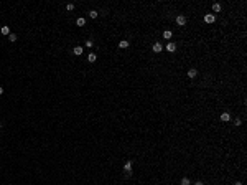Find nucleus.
Wrapping results in <instances>:
<instances>
[{"mask_svg": "<svg viewBox=\"0 0 247 185\" xmlns=\"http://www.w3.org/2000/svg\"><path fill=\"white\" fill-rule=\"evenodd\" d=\"M204 22H206V23H214L216 22V15L214 13H206V15H204Z\"/></svg>", "mask_w": 247, "mask_h": 185, "instance_id": "obj_1", "label": "nucleus"}, {"mask_svg": "<svg viewBox=\"0 0 247 185\" xmlns=\"http://www.w3.org/2000/svg\"><path fill=\"white\" fill-rule=\"evenodd\" d=\"M176 23L180 25V27L186 25V17H184V15H178V17H176Z\"/></svg>", "mask_w": 247, "mask_h": 185, "instance_id": "obj_2", "label": "nucleus"}, {"mask_svg": "<svg viewBox=\"0 0 247 185\" xmlns=\"http://www.w3.org/2000/svg\"><path fill=\"white\" fill-rule=\"evenodd\" d=\"M166 51H170V53H175V51H176V45L170 41V43L166 45Z\"/></svg>", "mask_w": 247, "mask_h": 185, "instance_id": "obj_3", "label": "nucleus"}, {"mask_svg": "<svg viewBox=\"0 0 247 185\" xmlns=\"http://www.w3.org/2000/svg\"><path fill=\"white\" fill-rule=\"evenodd\" d=\"M198 76V70H194V68H191V70L188 71V78H191V79H194Z\"/></svg>", "mask_w": 247, "mask_h": 185, "instance_id": "obj_4", "label": "nucleus"}, {"mask_svg": "<svg viewBox=\"0 0 247 185\" xmlns=\"http://www.w3.org/2000/svg\"><path fill=\"white\" fill-rule=\"evenodd\" d=\"M221 121L222 122H229L231 121V114H229V112H222V114H221Z\"/></svg>", "mask_w": 247, "mask_h": 185, "instance_id": "obj_5", "label": "nucleus"}, {"mask_svg": "<svg viewBox=\"0 0 247 185\" xmlns=\"http://www.w3.org/2000/svg\"><path fill=\"white\" fill-rule=\"evenodd\" d=\"M124 170H125V172H132V160H127L125 164H124Z\"/></svg>", "mask_w": 247, "mask_h": 185, "instance_id": "obj_6", "label": "nucleus"}, {"mask_svg": "<svg viewBox=\"0 0 247 185\" xmlns=\"http://www.w3.org/2000/svg\"><path fill=\"white\" fill-rule=\"evenodd\" d=\"M76 25H78V27H84V25H86V18H84V17H79V18L76 20Z\"/></svg>", "mask_w": 247, "mask_h": 185, "instance_id": "obj_7", "label": "nucleus"}, {"mask_svg": "<svg viewBox=\"0 0 247 185\" xmlns=\"http://www.w3.org/2000/svg\"><path fill=\"white\" fill-rule=\"evenodd\" d=\"M119 48H122V50L129 48V41H127V40H120V41H119Z\"/></svg>", "mask_w": 247, "mask_h": 185, "instance_id": "obj_8", "label": "nucleus"}, {"mask_svg": "<svg viewBox=\"0 0 247 185\" xmlns=\"http://www.w3.org/2000/svg\"><path fill=\"white\" fill-rule=\"evenodd\" d=\"M73 55L81 56V55H82V46H74V50H73Z\"/></svg>", "mask_w": 247, "mask_h": 185, "instance_id": "obj_9", "label": "nucleus"}, {"mask_svg": "<svg viewBox=\"0 0 247 185\" xmlns=\"http://www.w3.org/2000/svg\"><path fill=\"white\" fill-rule=\"evenodd\" d=\"M87 59H89V63H94L96 59H97V55H96V53H89V55H87Z\"/></svg>", "mask_w": 247, "mask_h": 185, "instance_id": "obj_10", "label": "nucleus"}, {"mask_svg": "<svg viewBox=\"0 0 247 185\" xmlns=\"http://www.w3.org/2000/svg\"><path fill=\"white\" fill-rule=\"evenodd\" d=\"M152 50L155 51V53H160V51L163 50V46H161L160 43H155V45H153V48H152Z\"/></svg>", "mask_w": 247, "mask_h": 185, "instance_id": "obj_11", "label": "nucleus"}, {"mask_svg": "<svg viewBox=\"0 0 247 185\" xmlns=\"http://www.w3.org/2000/svg\"><path fill=\"white\" fill-rule=\"evenodd\" d=\"M0 33H2V35H10V28H8V27H2V28H0Z\"/></svg>", "mask_w": 247, "mask_h": 185, "instance_id": "obj_12", "label": "nucleus"}, {"mask_svg": "<svg viewBox=\"0 0 247 185\" xmlns=\"http://www.w3.org/2000/svg\"><path fill=\"white\" fill-rule=\"evenodd\" d=\"M171 35H173L171 30H165V32H163V38L165 40H170V38H171Z\"/></svg>", "mask_w": 247, "mask_h": 185, "instance_id": "obj_13", "label": "nucleus"}, {"mask_svg": "<svg viewBox=\"0 0 247 185\" xmlns=\"http://www.w3.org/2000/svg\"><path fill=\"white\" fill-rule=\"evenodd\" d=\"M212 12L214 13L221 12V4H212Z\"/></svg>", "mask_w": 247, "mask_h": 185, "instance_id": "obj_14", "label": "nucleus"}, {"mask_svg": "<svg viewBox=\"0 0 247 185\" xmlns=\"http://www.w3.org/2000/svg\"><path fill=\"white\" fill-rule=\"evenodd\" d=\"M97 15H99L97 10H91L89 12V18H97Z\"/></svg>", "mask_w": 247, "mask_h": 185, "instance_id": "obj_15", "label": "nucleus"}, {"mask_svg": "<svg viewBox=\"0 0 247 185\" xmlns=\"http://www.w3.org/2000/svg\"><path fill=\"white\" fill-rule=\"evenodd\" d=\"M180 183H181V185H191V182H189V178H188V177H183Z\"/></svg>", "mask_w": 247, "mask_h": 185, "instance_id": "obj_16", "label": "nucleus"}, {"mask_svg": "<svg viewBox=\"0 0 247 185\" xmlns=\"http://www.w3.org/2000/svg\"><path fill=\"white\" fill-rule=\"evenodd\" d=\"M8 41H12V43H15V41H17V35H15V33H10V35H8Z\"/></svg>", "mask_w": 247, "mask_h": 185, "instance_id": "obj_17", "label": "nucleus"}, {"mask_svg": "<svg viewBox=\"0 0 247 185\" xmlns=\"http://www.w3.org/2000/svg\"><path fill=\"white\" fill-rule=\"evenodd\" d=\"M73 8H74V4H66V10L68 12H71Z\"/></svg>", "mask_w": 247, "mask_h": 185, "instance_id": "obj_18", "label": "nucleus"}, {"mask_svg": "<svg viewBox=\"0 0 247 185\" xmlns=\"http://www.w3.org/2000/svg\"><path fill=\"white\" fill-rule=\"evenodd\" d=\"M240 124H242V121H240V119H234V126H235V127H239Z\"/></svg>", "mask_w": 247, "mask_h": 185, "instance_id": "obj_19", "label": "nucleus"}, {"mask_svg": "<svg viewBox=\"0 0 247 185\" xmlns=\"http://www.w3.org/2000/svg\"><path fill=\"white\" fill-rule=\"evenodd\" d=\"M92 45H94V41H92V40H87V41H86V46H87V48H92Z\"/></svg>", "mask_w": 247, "mask_h": 185, "instance_id": "obj_20", "label": "nucleus"}, {"mask_svg": "<svg viewBox=\"0 0 247 185\" xmlns=\"http://www.w3.org/2000/svg\"><path fill=\"white\" fill-rule=\"evenodd\" d=\"M194 185H204V183H203V182H201V180H198V182H196V183H194Z\"/></svg>", "mask_w": 247, "mask_h": 185, "instance_id": "obj_21", "label": "nucleus"}, {"mask_svg": "<svg viewBox=\"0 0 247 185\" xmlns=\"http://www.w3.org/2000/svg\"><path fill=\"white\" fill-rule=\"evenodd\" d=\"M2 94H4V88L0 86V96H2Z\"/></svg>", "mask_w": 247, "mask_h": 185, "instance_id": "obj_22", "label": "nucleus"}, {"mask_svg": "<svg viewBox=\"0 0 247 185\" xmlns=\"http://www.w3.org/2000/svg\"><path fill=\"white\" fill-rule=\"evenodd\" d=\"M234 185H242V182H239V180H237V182H235Z\"/></svg>", "mask_w": 247, "mask_h": 185, "instance_id": "obj_23", "label": "nucleus"}]
</instances>
